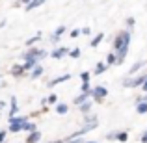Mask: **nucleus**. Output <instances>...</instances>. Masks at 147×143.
I'll list each match as a JSON object with an SVG mask.
<instances>
[{
  "label": "nucleus",
  "mask_w": 147,
  "mask_h": 143,
  "mask_svg": "<svg viewBox=\"0 0 147 143\" xmlns=\"http://www.w3.org/2000/svg\"><path fill=\"white\" fill-rule=\"evenodd\" d=\"M140 67H144V63H142V61H138V63L134 65L132 69H130V73H136V71H138V69H140Z\"/></svg>",
  "instance_id": "b1692460"
},
{
  "label": "nucleus",
  "mask_w": 147,
  "mask_h": 143,
  "mask_svg": "<svg viewBox=\"0 0 147 143\" xmlns=\"http://www.w3.org/2000/svg\"><path fill=\"white\" fill-rule=\"evenodd\" d=\"M69 78H71V75H63V76H60V78H54L52 82H49V87H54V86H58V84L65 82V80H69Z\"/></svg>",
  "instance_id": "39448f33"
},
{
  "label": "nucleus",
  "mask_w": 147,
  "mask_h": 143,
  "mask_svg": "<svg viewBox=\"0 0 147 143\" xmlns=\"http://www.w3.org/2000/svg\"><path fill=\"white\" fill-rule=\"evenodd\" d=\"M0 108H4V102H0Z\"/></svg>",
  "instance_id": "72a5a7b5"
},
{
  "label": "nucleus",
  "mask_w": 147,
  "mask_h": 143,
  "mask_svg": "<svg viewBox=\"0 0 147 143\" xmlns=\"http://www.w3.org/2000/svg\"><path fill=\"white\" fill-rule=\"evenodd\" d=\"M56 111L60 115H63V113H67V104H58V108H56Z\"/></svg>",
  "instance_id": "6ab92c4d"
},
{
  "label": "nucleus",
  "mask_w": 147,
  "mask_h": 143,
  "mask_svg": "<svg viewBox=\"0 0 147 143\" xmlns=\"http://www.w3.org/2000/svg\"><path fill=\"white\" fill-rule=\"evenodd\" d=\"M30 2H32V0H19V2H17V6H19V4H26V6H28Z\"/></svg>",
  "instance_id": "c85d7f7f"
},
{
  "label": "nucleus",
  "mask_w": 147,
  "mask_h": 143,
  "mask_svg": "<svg viewBox=\"0 0 147 143\" xmlns=\"http://www.w3.org/2000/svg\"><path fill=\"white\" fill-rule=\"evenodd\" d=\"M142 87H144V91H147V80L144 82V86H142Z\"/></svg>",
  "instance_id": "473e14b6"
},
{
  "label": "nucleus",
  "mask_w": 147,
  "mask_h": 143,
  "mask_svg": "<svg viewBox=\"0 0 147 143\" xmlns=\"http://www.w3.org/2000/svg\"><path fill=\"white\" fill-rule=\"evenodd\" d=\"M36 65H37V60H26V63L22 67H24V71H32Z\"/></svg>",
  "instance_id": "6e6552de"
},
{
  "label": "nucleus",
  "mask_w": 147,
  "mask_h": 143,
  "mask_svg": "<svg viewBox=\"0 0 147 143\" xmlns=\"http://www.w3.org/2000/svg\"><path fill=\"white\" fill-rule=\"evenodd\" d=\"M56 143H63V141H56Z\"/></svg>",
  "instance_id": "c9c22d12"
},
{
  "label": "nucleus",
  "mask_w": 147,
  "mask_h": 143,
  "mask_svg": "<svg viewBox=\"0 0 147 143\" xmlns=\"http://www.w3.org/2000/svg\"><path fill=\"white\" fill-rule=\"evenodd\" d=\"M39 39H41V34H37L36 37H32V39H28V41H26V45H32V43H36V41H39Z\"/></svg>",
  "instance_id": "4be33fe9"
},
{
  "label": "nucleus",
  "mask_w": 147,
  "mask_h": 143,
  "mask_svg": "<svg viewBox=\"0 0 147 143\" xmlns=\"http://www.w3.org/2000/svg\"><path fill=\"white\" fill-rule=\"evenodd\" d=\"M22 73H24V67H22V65H15V67L11 69V75L13 76H21Z\"/></svg>",
  "instance_id": "1a4fd4ad"
},
{
  "label": "nucleus",
  "mask_w": 147,
  "mask_h": 143,
  "mask_svg": "<svg viewBox=\"0 0 147 143\" xmlns=\"http://www.w3.org/2000/svg\"><path fill=\"white\" fill-rule=\"evenodd\" d=\"M4 140H6V130H2V132H0V143H2Z\"/></svg>",
  "instance_id": "cd10ccee"
},
{
  "label": "nucleus",
  "mask_w": 147,
  "mask_h": 143,
  "mask_svg": "<svg viewBox=\"0 0 147 143\" xmlns=\"http://www.w3.org/2000/svg\"><path fill=\"white\" fill-rule=\"evenodd\" d=\"M41 73H43V67L36 65V67L32 69V78H37V76H41Z\"/></svg>",
  "instance_id": "ddd939ff"
},
{
  "label": "nucleus",
  "mask_w": 147,
  "mask_h": 143,
  "mask_svg": "<svg viewBox=\"0 0 147 143\" xmlns=\"http://www.w3.org/2000/svg\"><path fill=\"white\" fill-rule=\"evenodd\" d=\"M127 24H129V26H134V19H132V17H130V19H129V21H127Z\"/></svg>",
  "instance_id": "7c9ffc66"
},
{
  "label": "nucleus",
  "mask_w": 147,
  "mask_h": 143,
  "mask_svg": "<svg viewBox=\"0 0 147 143\" xmlns=\"http://www.w3.org/2000/svg\"><path fill=\"white\" fill-rule=\"evenodd\" d=\"M80 34H82V32H80V30H73V32H71V37H78Z\"/></svg>",
  "instance_id": "a878e982"
},
{
  "label": "nucleus",
  "mask_w": 147,
  "mask_h": 143,
  "mask_svg": "<svg viewBox=\"0 0 147 143\" xmlns=\"http://www.w3.org/2000/svg\"><path fill=\"white\" fill-rule=\"evenodd\" d=\"M138 113H147V102H138Z\"/></svg>",
  "instance_id": "a211bd4d"
},
{
  "label": "nucleus",
  "mask_w": 147,
  "mask_h": 143,
  "mask_svg": "<svg viewBox=\"0 0 147 143\" xmlns=\"http://www.w3.org/2000/svg\"><path fill=\"white\" fill-rule=\"evenodd\" d=\"M69 56H71V58H78V56H80V48H73V50H69Z\"/></svg>",
  "instance_id": "412c9836"
},
{
  "label": "nucleus",
  "mask_w": 147,
  "mask_h": 143,
  "mask_svg": "<svg viewBox=\"0 0 147 143\" xmlns=\"http://www.w3.org/2000/svg\"><path fill=\"white\" fill-rule=\"evenodd\" d=\"M15 113H17V99H11V110H9V117H15Z\"/></svg>",
  "instance_id": "9d476101"
},
{
  "label": "nucleus",
  "mask_w": 147,
  "mask_h": 143,
  "mask_svg": "<svg viewBox=\"0 0 147 143\" xmlns=\"http://www.w3.org/2000/svg\"><path fill=\"white\" fill-rule=\"evenodd\" d=\"M65 54H69V48L67 47H61V48H56L52 52V58H56V60H60V58H63Z\"/></svg>",
  "instance_id": "20e7f679"
},
{
  "label": "nucleus",
  "mask_w": 147,
  "mask_h": 143,
  "mask_svg": "<svg viewBox=\"0 0 147 143\" xmlns=\"http://www.w3.org/2000/svg\"><path fill=\"white\" fill-rule=\"evenodd\" d=\"M90 110H91V102H90V100H86L84 104H80V111H84V113H88Z\"/></svg>",
  "instance_id": "2eb2a0df"
},
{
  "label": "nucleus",
  "mask_w": 147,
  "mask_h": 143,
  "mask_svg": "<svg viewBox=\"0 0 147 143\" xmlns=\"http://www.w3.org/2000/svg\"><path fill=\"white\" fill-rule=\"evenodd\" d=\"M106 71V63H97V67H95V75H102V73Z\"/></svg>",
  "instance_id": "4468645a"
},
{
  "label": "nucleus",
  "mask_w": 147,
  "mask_h": 143,
  "mask_svg": "<svg viewBox=\"0 0 147 143\" xmlns=\"http://www.w3.org/2000/svg\"><path fill=\"white\" fill-rule=\"evenodd\" d=\"M129 43H130V34L129 32H121L114 41V48L117 50V63H121L127 56V50H129Z\"/></svg>",
  "instance_id": "f257e3e1"
},
{
  "label": "nucleus",
  "mask_w": 147,
  "mask_h": 143,
  "mask_svg": "<svg viewBox=\"0 0 147 143\" xmlns=\"http://www.w3.org/2000/svg\"><path fill=\"white\" fill-rule=\"evenodd\" d=\"M106 63H108V65H112V63H117V56H115V52L108 54V60H106Z\"/></svg>",
  "instance_id": "dca6fc26"
},
{
  "label": "nucleus",
  "mask_w": 147,
  "mask_h": 143,
  "mask_svg": "<svg viewBox=\"0 0 147 143\" xmlns=\"http://www.w3.org/2000/svg\"><path fill=\"white\" fill-rule=\"evenodd\" d=\"M43 2H45V0H32V2H30V4H28V6H26V9H28V11H30V9H34V7H37V6H41V4H43Z\"/></svg>",
  "instance_id": "f8f14e48"
},
{
  "label": "nucleus",
  "mask_w": 147,
  "mask_h": 143,
  "mask_svg": "<svg viewBox=\"0 0 147 143\" xmlns=\"http://www.w3.org/2000/svg\"><path fill=\"white\" fill-rule=\"evenodd\" d=\"M22 130H26V132H36V125L30 121H26L24 125H22Z\"/></svg>",
  "instance_id": "9b49d317"
},
{
  "label": "nucleus",
  "mask_w": 147,
  "mask_h": 143,
  "mask_svg": "<svg viewBox=\"0 0 147 143\" xmlns=\"http://www.w3.org/2000/svg\"><path fill=\"white\" fill-rule=\"evenodd\" d=\"M71 143H84V141H82V140H78V138H76V140H73Z\"/></svg>",
  "instance_id": "2f4dec72"
},
{
  "label": "nucleus",
  "mask_w": 147,
  "mask_h": 143,
  "mask_svg": "<svg viewBox=\"0 0 147 143\" xmlns=\"http://www.w3.org/2000/svg\"><path fill=\"white\" fill-rule=\"evenodd\" d=\"M88 97H91V91H90V93H82V95H78V97L75 99V104H76V106H80V104H84V102L88 100Z\"/></svg>",
  "instance_id": "0eeeda50"
},
{
  "label": "nucleus",
  "mask_w": 147,
  "mask_h": 143,
  "mask_svg": "<svg viewBox=\"0 0 147 143\" xmlns=\"http://www.w3.org/2000/svg\"><path fill=\"white\" fill-rule=\"evenodd\" d=\"M56 100H58V95H50L49 97V102H56Z\"/></svg>",
  "instance_id": "bb28decb"
},
{
  "label": "nucleus",
  "mask_w": 147,
  "mask_h": 143,
  "mask_svg": "<svg viewBox=\"0 0 147 143\" xmlns=\"http://www.w3.org/2000/svg\"><path fill=\"white\" fill-rule=\"evenodd\" d=\"M26 123L24 117H11L9 121V132H19V130H22V125Z\"/></svg>",
  "instance_id": "f03ea898"
},
{
  "label": "nucleus",
  "mask_w": 147,
  "mask_h": 143,
  "mask_svg": "<svg viewBox=\"0 0 147 143\" xmlns=\"http://www.w3.org/2000/svg\"><path fill=\"white\" fill-rule=\"evenodd\" d=\"M41 140V132H30V136H28V140H26V143H37Z\"/></svg>",
  "instance_id": "423d86ee"
},
{
  "label": "nucleus",
  "mask_w": 147,
  "mask_h": 143,
  "mask_svg": "<svg viewBox=\"0 0 147 143\" xmlns=\"http://www.w3.org/2000/svg\"><path fill=\"white\" fill-rule=\"evenodd\" d=\"M127 132H119V134H115V140H119V141H127Z\"/></svg>",
  "instance_id": "aec40b11"
},
{
  "label": "nucleus",
  "mask_w": 147,
  "mask_h": 143,
  "mask_svg": "<svg viewBox=\"0 0 147 143\" xmlns=\"http://www.w3.org/2000/svg\"><path fill=\"white\" fill-rule=\"evenodd\" d=\"M102 37H104L102 34H99L97 37H93V39H91V43H90V45H91V47H97V45L100 43V41H102Z\"/></svg>",
  "instance_id": "f3484780"
},
{
  "label": "nucleus",
  "mask_w": 147,
  "mask_h": 143,
  "mask_svg": "<svg viewBox=\"0 0 147 143\" xmlns=\"http://www.w3.org/2000/svg\"><path fill=\"white\" fill-rule=\"evenodd\" d=\"M106 95H108V91H106V87H102V86H97L95 89H91V97H95V100H99V102Z\"/></svg>",
  "instance_id": "7ed1b4c3"
},
{
  "label": "nucleus",
  "mask_w": 147,
  "mask_h": 143,
  "mask_svg": "<svg viewBox=\"0 0 147 143\" xmlns=\"http://www.w3.org/2000/svg\"><path fill=\"white\" fill-rule=\"evenodd\" d=\"M90 91H91L90 89V82H84L82 84V93H90Z\"/></svg>",
  "instance_id": "5701e85b"
},
{
  "label": "nucleus",
  "mask_w": 147,
  "mask_h": 143,
  "mask_svg": "<svg viewBox=\"0 0 147 143\" xmlns=\"http://www.w3.org/2000/svg\"><path fill=\"white\" fill-rule=\"evenodd\" d=\"M80 78H82L84 82H88V80H90V73H82V75H80Z\"/></svg>",
  "instance_id": "393cba45"
},
{
  "label": "nucleus",
  "mask_w": 147,
  "mask_h": 143,
  "mask_svg": "<svg viewBox=\"0 0 147 143\" xmlns=\"http://www.w3.org/2000/svg\"><path fill=\"white\" fill-rule=\"evenodd\" d=\"M86 143H95V141H86Z\"/></svg>",
  "instance_id": "f704fd0d"
},
{
  "label": "nucleus",
  "mask_w": 147,
  "mask_h": 143,
  "mask_svg": "<svg viewBox=\"0 0 147 143\" xmlns=\"http://www.w3.org/2000/svg\"><path fill=\"white\" fill-rule=\"evenodd\" d=\"M142 143H147V132H144V136H142Z\"/></svg>",
  "instance_id": "c756f323"
}]
</instances>
